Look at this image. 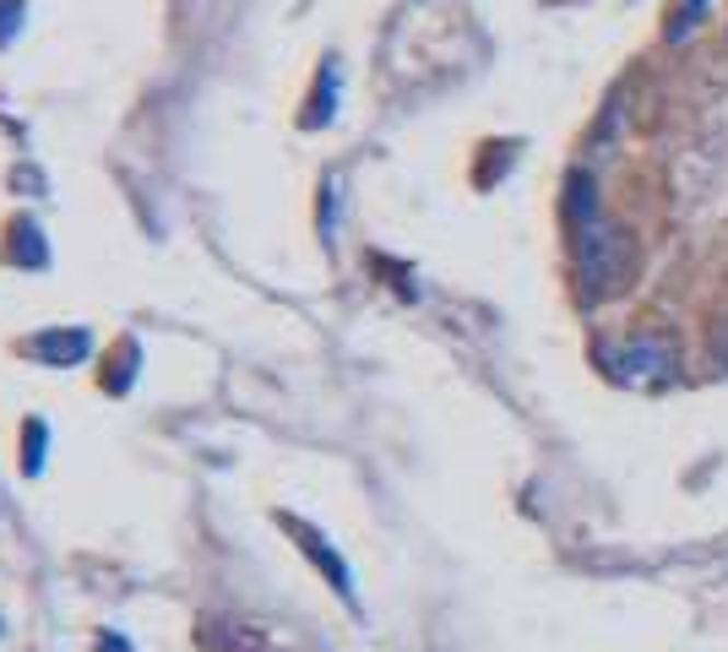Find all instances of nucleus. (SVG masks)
Returning a JSON list of instances; mask_svg holds the SVG:
<instances>
[{"instance_id":"nucleus-4","label":"nucleus","mask_w":728,"mask_h":652,"mask_svg":"<svg viewBox=\"0 0 728 652\" xmlns=\"http://www.w3.org/2000/svg\"><path fill=\"white\" fill-rule=\"evenodd\" d=\"M33 353H44V359H82L88 353V331H71V337H38L33 342Z\"/></svg>"},{"instance_id":"nucleus-3","label":"nucleus","mask_w":728,"mask_h":652,"mask_svg":"<svg viewBox=\"0 0 728 652\" xmlns=\"http://www.w3.org/2000/svg\"><path fill=\"white\" fill-rule=\"evenodd\" d=\"M289 527H293V533H299V538H304V555H310L315 566H326V577H332V587H337L343 598H354V577H348V566H343V560H337V555L326 549V538H315V533H304L299 522H289Z\"/></svg>"},{"instance_id":"nucleus-2","label":"nucleus","mask_w":728,"mask_h":652,"mask_svg":"<svg viewBox=\"0 0 728 652\" xmlns=\"http://www.w3.org/2000/svg\"><path fill=\"white\" fill-rule=\"evenodd\" d=\"M609 364L620 381H658L674 370V348H669V337H636L631 348L609 353Z\"/></svg>"},{"instance_id":"nucleus-7","label":"nucleus","mask_w":728,"mask_h":652,"mask_svg":"<svg viewBox=\"0 0 728 652\" xmlns=\"http://www.w3.org/2000/svg\"><path fill=\"white\" fill-rule=\"evenodd\" d=\"M702 5H707V0H691V5H685V11L674 16V27H669V38H685V33L696 27V16H702Z\"/></svg>"},{"instance_id":"nucleus-5","label":"nucleus","mask_w":728,"mask_h":652,"mask_svg":"<svg viewBox=\"0 0 728 652\" xmlns=\"http://www.w3.org/2000/svg\"><path fill=\"white\" fill-rule=\"evenodd\" d=\"M571 218H582V223L598 218V196H592V179L587 174H571Z\"/></svg>"},{"instance_id":"nucleus-6","label":"nucleus","mask_w":728,"mask_h":652,"mask_svg":"<svg viewBox=\"0 0 728 652\" xmlns=\"http://www.w3.org/2000/svg\"><path fill=\"white\" fill-rule=\"evenodd\" d=\"M44 468V424H27V474Z\"/></svg>"},{"instance_id":"nucleus-1","label":"nucleus","mask_w":728,"mask_h":652,"mask_svg":"<svg viewBox=\"0 0 728 652\" xmlns=\"http://www.w3.org/2000/svg\"><path fill=\"white\" fill-rule=\"evenodd\" d=\"M631 261H636V251H631L625 229H614L603 218L582 223V278L592 294H614L631 278Z\"/></svg>"}]
</instances>
